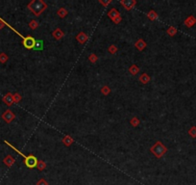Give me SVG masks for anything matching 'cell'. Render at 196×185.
<instances>
[{
  "instance_id": "cell-1",
  "label": "cell",
  "mask_w": 196,
  "mask_h": 185,
  "mask_svg": "<svg viewBox=\"0 0 196 185\" xmlns=\"http://www.w3.org/2000/svg\"><path fill=\"white\" fill-rule=\"evenodd\" d=\"M28 8L32 11L35 16H39L46 9L47 5L43 0H33L32 2L28 4Z\"/></svg>"
},
{
  "instance_id": "cell-2",
  "label": "cell",
  "mask_w": 196,
  "mask_h": 185,
  "mask_svg": "<svg viewBox=\"0 0 196 185\" xmlns=\"http://www.w3.org/2000/svg\"><path fill=\"white\" fill-rule=\"evenodd\" d=\"M151 152L156 156L157 158H161L164 156V154L167 151V148L164 147V144L161 142H157L155 145L151 148Z\"/></svg>"
},
{
  "instance_id": "cell-3",
  "label": "cell",
  "mask_w": 196,
  "mask_h": 185,
  "mask_svg": "<svg viewBox=\"0 0 196 185\" xmlns=\"http://www.w3.org/2000/svg\"><path fill=\"white\" fill-rule=\"evenodd\" d=\"M36 41L34 38L31 37V36H28V37H25V39L23 40V46L26 47V48H35V46H36Z\"/></svg>"
},
{
  "instance_id": "cell-4",
  "label": "cell",
  "mask_w": 196,
  "mask_h": 185,
  "mask_svg": "<svg viewBox=\"0 0 196 185\" xmlns=\"http://www.w3.org/2000/svg\"><path fill=\"white\" fill-rule=\"evenodd\" d=\"M24 162H25V165H26L28 168H35L37 166L39 161L34 155H29V156H26Z\"/></svg>"
},
{
  "instance_id": "cell-5",
  "label": "cell",
  "mask_w": 196,
  "mask_h": 185,
  "mask_svg": "<svg viewBox=\"0 0 196 185\" xmlns=\"http://www.w3.org/2000/svg\"><path fill=\"white\" fill-rule=\"evenodd\" d=\"M120 4L123 5L126 10H131L137 4V1L135 0H122V1H120Z\"/></svg>"
},
{
  "instance_id": "cell-6",
  "label": "cell",
  "mask_w": 196,
  "mask_h": 185,
  "mask_svg": "<svg viewBox=\"0 0 196 185\" xmlns=\"http://www.w3.org/2000/svg\"><path fill=\"white\" fill-rule=\"evenodd\" d=\"M2 117H3V119L6 120L7 122H12L14 119H15V114H14L11 110H7L3 114V116H2Z\"/></svg>"
},
{
  "instance_id": "cell-7",
  "label": "cell",
  "mask_w": 196,
  "mask_h": 185,
  "mask_svg": "<svg viewBox=\"0 0 196 185\" xmlns=\"http://www.w3.org/2000/svg\"><path fill=\"white\" fill-rule=\"evenodd\" d=\"M76 39H77V41H79V43H80L81 44H86V43H87V41L89 40V37L87 36L86 33L80 32L79 34L77 35Z\"/></svg>"
},
{
  "instance_id": "cell-8",
  "label": "cell",
  "mask_w": 196,
  "mask_h": 185,
  "mask_svg": "<svg viewBox=\"0 0 196 185\" xmlns=\"http://www.w3.org/2000/svg\"><path fill=\"white\" fill-rule=\"evenodd\" d=\"M52 35L56 40H60V39H62L64 36V33L60 29V28H57V29L54 30V32L52 33Z\"/></svg>"
},
{
  "instance_id": "cell-9",
  "label": "cell",
  "mask_w": 196,
  "mask_h": 185,
  "mask_svg": "<svg viewBox=\"0 0 196 185\" xmlns=\"http://www.w3.org/2000/svg\"><path fill=\"white\" fill-rule=\"evenodd\" d=\"M108 16L112 19V20H114V18H117V16H120V14H119L118 11L114 8V9H112L110 12L108 13Z\"/></svg>"
},
{
  "instance_id": "cell-10",
  "label": "cell",
  "mask_w": 196,
  "mask_h": 185,
  "mask_svg": "<svg viewBox=\"0 0 196 185\" xmlns=\"http://www.w3.org/2000/svg\"><path fill=\"white\" fill-rule=\"evenodd\" d=\"M136 47L138 48L139 50H143L145 48V46H146V43L142 40V39H139V40L137 41V43L135 44Z\"/></svg>"
},
{
  "instance_id": "cell-11",
  "label": "cell",
  "mask_w": 196,
  "mask_h": 185,
  "mask_svg": "<svg viewBox=\"0 0 196 185\" xmlns=\"http://www.w3.org/2000/svg\"><path fill=\"white\" fill-rule=\"evenodd\" d=\"M139 81L142 84H147L150 81V76L147 73H142L141 76H139Z\"/></svg>"
},
{
  "instance_id": "cell-12",
  "label": "cell",
  "mask_w": 196,
  "mask_h": 185,
  "mask_svg": "<svg viewBox=\"0 0 196 185\" xmlns=\"http://www.w3.org/2000/svg\"><path fill=\"white\" fill-rule=\"evenodd\" d=\"M4 101H5V103H6V104H8V105H11L12 104V103L14 102V96L12 94H8L6 97H4Z\"/></svg>"
},
{
  "instance_id": "cell-13",
  "label": "cell",
  "mask_w": 196,
  "mask_h": 185,
  "mask_svg": "<svg viewBox=\"0 0 196 185\" xmlns=\"http://www.w3.org/2000/svg\"><path fill=\"white\" fill-rule=\"evenodd\" d=\"M63 143L66 146V147H69V146H70V145L72 144V143H73V139H72L70 136L66 135V136H64V137Z\"/></svg>"
},
{
  "instance_id": "cell-14",
  "label": "cell",
  "mask_w": 196,
  "mask_h": 185,
  "mask_svg": "<svg viewBox=\"0 0 196 185\" xmlns=\"http://www.w3.org/2000/svg\"><path fill=\"white\" fill-rule=\"evenodd\" d=\"M14 162H15V159H14L11 155H8L7 157L4 159V163L9 167L12 166V165L14 164Z\"/></svg>"
},
{
  "instance_id": "cell-15",
  "label": "cell",
  "mask_w": 196,
  "mask_h": 185,
  "mask_svg": "<svg viewBox=\"0 0 196 185\" xmlns=\"http://www.w3.org/2000/svg\"><path fill=\"white\" fill-rule=\"evenodd\" d=\"M129 71H130L131 74L136 75L139 71V67L137 66V65H132V66L130 67V68H129Z\"/></svg>"
},
{
  "instance_id": "cell-16",
  "label": "cell",
  "mask_w": 196,
  "mask_h": 185,
  "mask_svg": "<svg viewBox=\"0 0 196 185\" xmlns=\"http://www.w3.org/2000/svg\"><path fill=\"white\" fill-rule=\"evenodd\" d=\"M195 22H196L195 18H193V16H189V18H187V19H186V21H185V23H186V25H187V26L190 27V26H192V25L194 24Z\"/></svg>"
},
{
  "instance_id": "cell-17",
  "label": "cell",
  "mask_w": 196,
  "mask_h": 185,
  "mask_svg": "<svg viewBox=\"0 0 196 185\" xmlns=\"http://www.w3.org/2000/svg\"><path fill=\"white\" fill-rule=\"evenodd\" d=\"M58 16H61V18H64L66 16H68V11H66L64 8H60V9L58 10Z\"/></svg>"
},
{
  "instance_id": "cell-18",
  "label": "cell",
  "mask_w": 196,
  "mask_h": 185,
  "mask_svg": "<svg viewBox=\"0 0 196 185\" xmlns=\"http://www.w3.org/2000/svg\"><path fill=\"white\" fill-rule=\"evenodd\" d=\"M35 50H43V41H37L35 46Z\"/></svg>"
},
{
  "instance_id": "cell-19",
  "label": "cell",
  "mask_w": 196,
  "mask_h": 185,
  "mask_svg": "<svg viewBox=\"0 0 196 185\" xmlns=\"http://www.w3.org/2000/svg\"><path fill=\"white\" fill-rule=\"evenodd\" d=\"M130 123L133 125V127H138L139 124V120L137 117H133L130 120Z\"/></svg>"
},
{
  "instance_id": "cell-20",
  "label": "cell",
  "mask_w": 196,
  "mask_h": 185,
  "mask_svg": "<svg viewBox=\"0 0 196 185\" xmlns=\"http://www.w3.org/2000/svg\"><path fill=\"white\" fill-rule=\"evenodd\" d=\"M37 168L40 171H43L44 169L46 168V164H45V162H43V161H39L38 162V164H37Z\"/></svg>"
},
{
  "instance_id": "cell-21",
  "label": "cell",
  "mask_w": 196,
  "mask_h": 185,
  "mask_svg": "<svg viewBox=\"0 0 196 185\" xmlns=\"http://www.w3.org/2000/svg\"><path fill=\"white\" fill-rule=\"evenodd\" d=\"M147 16H148V18H149L150 19H152V20L158 18V15H157V14L154 12V11H150V12L147 14Z\"/></svg>"
},
{
  "instance_id": "cell-22",
  "label": "cell",
  "mask_w": 196,
  "mask_h": 185,
  "mask_svg": "<svg viewBox=\"0 0 196 185\" xmlns=\"http://www.w3.org/2000/svg\"><path fill=\"white\" fill-rule=\"evenodd\" d=\"M101 92H102V94H103V95H106V96H107V95L110 94L111 90H110V88H109V87H108L107 85H105V86L101 89Z\"/></svg>"
},
{
  "instance_id": "cell-23",
  "label": "cell",
  "mask_w": 196,
  "mask_h": 185,
  "mask_svg": "<svg viewBox=\"0 0 196 185\" xmlns=\"http://www.w3.org/2000/svg\"><path fill=\"white\" fill-rule=\"evenodd\" d=\"M176 32H177V30L174 27H169L167 29V34H169L170 36H174L176 34Z\"/></svg>"
},
{
  "instance_id": "cell-24",
  "label": "cell",
  "mask_w": 196,
  "mask_h": 185,
  "mask_svg": "<svg viewBox=\"0 0 196 185\" xmlns=\"http://www.w3.org/2000/svg\"><path fill=\"white\" fill-rule=\"evenodd\" d=\"M29 26L32 28V29H36V28L39 27V22L37 20H32L29 23Z\"/></svg>"
},
{
  "instance_id": "cell-25",
  "label": "cell",
  "mask_w": 196,
  "mask_h": 185,
  "mask_svg": "<svg viewBox=\"0 0 196 185\" xmlns=\"http://www.w3.org/2000/svg\"><path fill=\"white\" fill-rule=\"evenodd\" d=\"M109 52L112 53V54H116L117 52V47L116 46H110V47H109Z\"/></svg>"
},
{
  "instance_id": "cell-26",
  "label": "cell",
  "mask_w": 196,
  "mask_h": 185,
  "mask_svg": "<svg viewBox=\"0 0 196 185\" xmlns=\"http://www.w3.org/2000/svg\"><path fill=\"white\" fill-rule=\"evenodd\" d=\"M89 60L91 62V63H95V62L97 61V56L94 54V53H92L91 54V56L89 57Z\"/></svg>"
},
{
  "instance_id": "cell-27",
  "label": "cell",
  "mask_w": 196,
  "mask_h": 185,
  "mask_svg": "<svg viewBox=\"0 0 196 185\" xmlns=\"http://www.w3.org/2000/svg\"><path fill=\"white\" fill-rule=\"evenodd\" d=\"M7 60H8L7 55L4 54V53H1V54H0V62H1V63H5Z\"/></svg>"
},
{
  "instance_id": "cell-28",
  "label": "cell",
  "mask_w": 196,
  "mask_h": 185,
  "mask_svg": "<svg viewBox=\"0 0 196 185\" xmlns=\"http://www.w3.org/2000/svg\"><path fill=\"white\" fill-rule=\"evenodd\" d=\"M37 185H48L47 181L44 178H41L40 180L37 182Z\"/></svg>"
},
{
  "instance_id": "cell-29",
  "label": "cell",
  "mask_w": 196,
  "mask_h": 185,
  "mask_svg": "<svg viewBox=\"0 0 196 185\" xmlns=\"http://www.w3.org/2000/svg\"><path fill=\"white\" fill-rule=\"evenodd\" d=\"M189 134L191 135L192 137H196V127H192L190 128L189 130Z\"/></svg>"
},
{
  "instance_id": "cell-30",
  "label": "cell",
  "mask_w": 196,
  "mask_h": 185,
  "mask_svg": "<svg viewBox=\"0 0 196 185\" xmlns=\"http://www.w3.org/2000/svg\"><path fill=\"white\" fill-rule=\"evenodd\" d=\"M20 100H21V97L19 96L18 94H16L15 96H14V101L18 102V101H20Z\"/></svg>"
},
{
  "instance_id": "cell-31",
  "label": "cell",
  "mask_w": 196,
  "mask_h": 185,
  "mask_svg": "<svg viewBox=\"0 0 196 185\" xmlns=\"http://www.w3.org/2000/svg\"><path fill=\"white\" fill-rule=\"evenodd\" d=\"M121 20H122L121 16H117V18H114L113 21H114V23H116V24H118L119 22L121 21Z\"/></svg>"
},
{
  "instance_id": "cell-32",
  "label": "cell",
  "mask_w": 196,
  "mask_h": 185,
  "mask_svg": "<svg viewBox=\"0 0 196 185\" xmlns=\"http://www.w3.org/2000/svg\"><path fill=\"white\" fill-rule=\"evenodd\" d=\"M100 3H102L104 6H108V5L111 3V0L110 1H107V2H104V1H102V0H100Z\"/></svg>"
}]
</instances>
